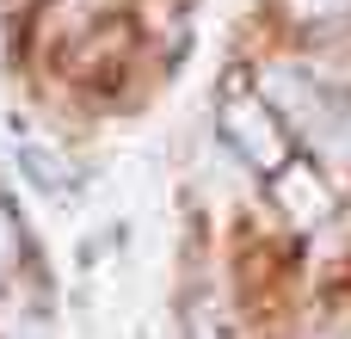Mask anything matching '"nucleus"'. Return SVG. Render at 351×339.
Here are the masks:
<instances>
[{
	"mask_svg": "<svg viewBox=\"0 0 351 339\" xmlns=\"http://www.w3.org/2000/svg\"><path fill=\"white\" fill-rule=\"evenodd\" d=\"M271 80V93H278V105L321 142V148H351V105H339V99H327L302 68H271L265 74Z\"/></svg>",
	"mask_w": 351,
	"mask_h": 339,
	"instance_id": "1",
	"label": "nucleus"
},
{
	"mask_svg": "<svg viewBox=\"0 0 351 339\" xmlns=\"http://www.w3.org/2000/svg\"><path fill=\"white\" fill-rule=\"evenodd\" d=\"M284 185H290V191H284V204H290V216H296V222H315V216L327 210V191L315 185V173H284Z\"/></svg>",
	"mask_w": 351,
	"mask_h": 339,
	"instance_id": "3",
	"label": "nucleus"
},
{
	"mask_svg": "<svg viewBox=\"0 0 351 339\" xmlns=\"http://www.w3.org/2000/svg\"><path fill=\"white\" fill-rule=\"evenodd\" d=\"M12 247H19V229H12V216H6V210H0V266H6V259H12Z\"/></svg>",
	"mask_w": 351,
	"mask_h": 339,
	"instance_id": "5",
	"label": "nucleus"
},
{
	"mask_svg": "<svg viewBox=\"0 0 351 339\" xmlns=\"http://www.w3.org/2000/svg\"><path fill=\"white\" fill-rule=\"evenodd\" d=\"M351 0H296V12H308V19H333V12H346Z\"/></svg>",
	"mask_w": 351,
	"mask_h": 339,
	"instance_id": "4",
	"label": "nucleus"
},
{
	"mask_svg": "<svg viewBox=\"0 0 351 339\" xmlns=\"http://www.w3.org/2000/svg\"><path fill=\"white\" fill-rule=\"evenodd\" d=\"M222 136H228L259 173H278L284 154H290V142H284V130H278V117H271V105H265L259 93H228V99H222Z\"/></svg>",
	"mask_w": 351,
	"mask_h": 339,
	"instance_id": "2",
	"label": "nucleus"
}]
</instances>
